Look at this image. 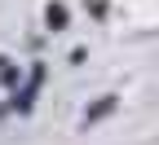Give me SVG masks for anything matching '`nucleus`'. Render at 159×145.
Returning <instances> with one entry per match:
<instances>
[{
    "label": "nucleus",
    "instance_id": "f257e3e1",
    "mask_svg": "<svg viewBox=\"0 0 159 145\" xmlns=\"http://www.w3.org/2000/svg\"><path fill=\"white\" fill-rule=\"evenodd\" d=\"M62 22H66V9H57V5H53V9H49V27L57 31V27H62Z\"/></svg>",
    "mask_w": 159,
    "mask_h": 145
}]
</instances>
